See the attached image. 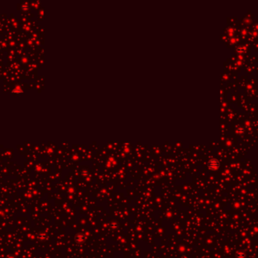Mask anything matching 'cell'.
<instances>
[{"label":"cell","instance_id":"1","mask_svg":"<svg viewBox=\"0 0 258 258\" xmlns=\"http://www.w3.org/2000/svg\"><path fill=\"white\" fill-rule=\"evenodd\" d=\"M12 92H13V93H16V94H22V93H23V91H22L21 89H14L13 91H12Z\"/></svg>","mask_w":258,"mask_h":258}]
</instances>
